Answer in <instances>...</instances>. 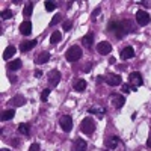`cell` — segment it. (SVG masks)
Listing matches in <instances>:
<instances>
[{"instance_id":"obj_12","label":"cell","mask_w":151,"mask_h":151,"mask_svg":"<svg viewBox=\"0 0 151 151\" xmlns=\"http://www.w3.org/2000/svg\"><path fill=\"white\" fill-rule=\"evenodd\" d=\"M132 58H134V48L133 47H125L122 52H121V59L122 60H127V59H132Z\"/></svg>"},{"instance_id":"obj_14","label":"cell","mask_w":151,"mask_h":151,"mask_svg":"<svg viewBox=\"0 0 151 151\" xmlns=\"http://www.w3.org/2000/svg\"><path fill=\"white\" fill-rule=\"evenodd\" d=\"M20 32H21L23 35H30V33H32V23H30L29 20L23 21V23L20 24Z\"/></svg>"},{"instance_id":"obj_22","label":"cell","mask_w":151,"mask_h":151,"mask_svg":"<svg viewBox=\"0 0 151 151\" xmlns=\"http://www.w3.org/2000/svg\"><path fill=\"white\" fill-rule=\"evenodd\" d=\"M48 60H50V53L48 52H41L40 56H38V59H36L38 64H47Z\"/></svg>"},{"instance_id":"obj_2","label":"cell","mask_w":151,"mask_h":151,"mask_svg":"<svg viewBox=\"0 0 151 151\" xmlns=\"http://www.w3.org/2000/svg\"><path fill=\"white\" fill-rule=\"evenodd\" d=\"M82 48L79 45H71L68 50H67V53H65V58L68 62H77L80 58H82Z\"/></svg>"},{"instance_id":"obj_39","label":"cell","mask_w":151,"mask_h":151,"mask_svg":"<svg viewBox=\"0 0 151 151\" xmlns=\"http://www.w3.org/2000/svg\"><path fill=\"white\" fill-rule=\"evenodd\" d=\"M12 145H14V147H18V145H20V142H18L17 139H12Z\"/></svg>"},{"instance_id":"obj_4","label":"cell","mask_w":151,"mask_h":151,"mask_svg":"<svg viewBox=\"0 0 151 151\" xmlns=\"http://www.w3.org/2000/svg\"><path fill=\"white\" fill-rule=\"evenodd\" d=\"M151 21V17L148 12L145 11H137L136 12V23L139 24V26H147V24Z\"/></svg>"},{"instance_id":"obj_19","label":"cell","mask_w":151,"mask_h":151,"mask_svg":"<svg viewBox=\"0 0 151 151\" xmlns=\"http://www.w3.org/2000/svg\"><path fill=\"white\" fill-rule=\"evenodd\" d=\"M92 41H94V33L92 32H88L83 38H82V42L85 47H91L92 45Z\"/></svg>"},{"instance_id":"obj_6","label":"cell","mask_w":151,"mask_h":151,"mask_svg":"<svg viewBox=\"0 0 151 151\" xmlns=\"http://www.w3.org/2000/svg\"><path fill=\"white\" fill-rule=\"evenodd\" d=\"M59 124H60L62 130H64V132H67V133H70V132L73 130V118H71V116H68V115L60 116V119H59Z\"/></svg>"},{"instance_id":"obj_13","label":"cell","mask_w":151,"mask_h":151,"mask_svg":"<svg viewBox=\"0 0 151 151\" xmlns=\"http://www.w3.org/2000/svg\"><path fill=\"white\" fill-rule=\"evenodd\" d=\"M118 142H119V137L118 136H110V137H107V139L104 141V145L109 150H115L116 145H118Z\"/></svg>"},{"instance_id":"obj_36","label":"cell","mask_w":151,"mask_h":151,"mask_svg":"<svg viewBox=\"0 0 151 151\" xmlns=\"http://www.w3.org/2000/svg\"><path fill=\"white\" fill-rule=\"evenodd\" d=\"M91 68H92V67H91L89 64H88V65H86V67L83 68V71H85V73H89V71H91Z\"/></svg>"},{"instance_id":"obj_42","label":"cell","mask_w":151,"mask_h":151,"mask_svg":"<svg viewBox=\"0 0 151 151\" xmlns=\"http://www.w3.org/2000/svg\"><path fill=\"white\" fill-rule=\"evenodd\" d=\"M2 151H11V150H6V148H2Z\"/></svg>"},{"instance_id":"obj_38","label":"cell","mask_w":151,"mask_h":151,"mask_svg":"<svg viewBox=\"0 0 151 151\" xmlns=\"http://www.w3.org/2000/svg\"><path fill=\"white\" fill-rule=\"evenodd\" d=\"M9 80H11V83H15V82H17V77H15V76H11Z\"/></svg>"},{"instance_id":"obj_29","label":"cell","mask_w":151,"mask_h":151,"mask_svg":"<svg viewBox=\"0 0 151 151\" xmlns=\"http://www.w3.org/2000/svg\"><path fill=\"white\" fill-rule=\"evenodd\" d=\"M50 92H52V91H50L48 88H47V89H44V91L41 92V101H47L48 97H50Z\"/></svg>"},{"instance_id":"obj_25","label":"cell","mask_w":151,"mask_h":151,"mask_svg":"<svg viewBox=\"0 0 151 151\" xmlns=\"http://www.w3.org/2000/svg\"><path fill=\"white\" fill-rule=\"evenodd\" d=\"M60 40H62V35H60V32H58V30H55V32L52 33V36H50V42H52L53 45L58 44Z\"/></svg>"},{"instance_id":"obj_1","label":"cell","mask_w":151,"mask_h":151,"mask_svg":"<svg viewBox=\"0 0 151 151\" xmlns=\"http://www.w3.org/2000/svg\"><path fill=\"white\" fill-rule=\"evenodd\" d=\"M107 30H110V32L115 33V36L118 38V40L124 38V35L127 33V30H125V26H124V23H122V21H115V20L109 23Z\"/></svg>"},{"instance_id":"obj_31","label":"cell","mask_w":151,"mask_h":151,"mask_svg":"<svg viewBox=\"0 0 151 151\" xmlns=\"http://www.w3.org/2000/svg\"><path fill=\"white\" fill-rule=\"evenodd\" d=\"M62 27H64V30H65V32H68V30H71V27H73V23H71V21H64Z\"/></svg>"},{"instance_id":"obj_9","label":"cell","mask_w":151,"mask_h":151,"mask_svg":"<svg viewBox=\"0 0 151 151\" xmlns=\"http://www.w3.org/2000/svg\"><path fill=\"white\" fill-rule=\"evenodd\" d=\"M106 83L109 86H118V85L122 83V79H121L119 74H109L106 77Z\"/></svg>"},{"instance_id":"obj_43","label":"cell","mask_w":151,"mask_h":151,"mask_svg":"<svg viewBox=\"0 0 151 151\" xmlns=\"http://www.w3.org/2000/svg\"><path fill=\"white\" fill-rule=\"evenodd\" d=\"M106 151H109V150H106Z\"/></svg>"},{"instance_id":"obj_23","label":"cell","mask_w":151,"mask_h":151,"mask_svg":"<svg viewBox=\"0 0 151 151\" xmlns=\"http://www.w3.org/2000/svg\"><path fill=\"white\" fill-rule=\"evenodd\" d=\"M21 60L20 59H15V60H11L9 64H8V68L11 70V71H17V70H20L21 68Z\"/></svg>"},{"instance_id":"obj_32","label":"cell","mask_w":151,"mask_h":151,"mask_svg":"<svg viewBox=\"0 0 151 151\" xmlns=\"http://www.w3.org/2000/svg\"><path fill=\"white\" fill-rule=\"evenodd\" d=\"M100 12H101V8H100V6L94 9V12H92V15H91V17H92V20H95V17H97V15L100 14Z\"/></svg>"},{"instance_id":"obj_15","label":"cell","mask_w":151,"mask_h":151,"mask_svg":"<svg viewBox=\"0 0 151 151\" xmlns=\"http://www.w3.org/2000/svg\"><path fill=\"white\" fill-rule=\"evenodd\" d=\"M9 104H12V106H23V104H26V98H24L23 95H15L14 98L9 100Z\"/></svg>"},{"instance_id":"obj_10","label":"cell","mask_w":151,"mask_h":151,"mask_svg":"<svg viewBox=\"0 0 151 151\" xmlns=\"http://www.w3.org/2000/svg\"><path fill=\"white\" fill-rule=\"evenodd\" d=\"M110 103H112L113 107L121 109V107L124 106V103H125V98H124L122 95H112V97H110Z\"/></svg>"},{"instance_id":"obj_7","label":"cell","mask_w":151,"mask_h":151,"mask_svg":"<svg viewBox=\"0 0 151 151\" xmlns=\"http://www.w3.org/2000/svg\"><path fill=\"white\" fill-rule=\"evenodd\" d=\"M60 73L58 71V70H52V71H48V74H47V79H48V83H50V86H58L59 85V82H60Z\"/></svg>"},{"instance_id":"obj_16","label":"cell","mask_w":151,"mask_h":151,"mask_svg":"<svg viewBox=\"0 0 151 151\" xmlns=\"http://www.w3.org/2000/svg\"><path fill=\"white\" fill-rule=\"evenodd\" d=\"M15 52H17V48H15L14 45H8V47L5 48V52H3V59H5V60H9L12 56L15 55Z\"/></svg>"},{"instance_id":"obj_5","label":"cell","mask_w":151,"mask_h":151,"mask_svg":"<svg viewBox=\"0 0 151 151\" xmlns=\"http://www.w3.org/2000/svg\"><path fill=\"white\" fill-rule=\"evenodd\" d=\"M129 82H130V85H133V86H136V88L142 86V85H144L142 74H141L139 71H133V73H130V76H129Z\"/></svg>"},{"instance_id":"obj_41","label":"cell","mask_w":151,"mask_h":151,"mask_svg":"<svg viewBox=\"0 0 151 151\" xmlns=\"http://www.w3.org/2000/svg\"><path fill=\"white\" fill-rule=\"evenodd\" d=\"M109 64H110V65H113V64H115V59L110 58V59H109Z\"/></svg>"},{"instance_id":"obj_27","label":"cell","mask_w":151,"mask_h":151,"mask_svg":"<svg viewBox=\"0 0 151 151\" xmlns=\"http://www.w3.org/2000/svg\"><path fill=\"white\" fill-rule=\"evenodd\" d=\"M44 6H45V9L48 12H52V11H55V8H58V5L55 2H50V0H47V2L44 3Z\"/></svg>"},{"instance_id":"obj_28","label":"cell","mask_w":151,"mask_h":151,"mask_svg":"<svg viewBox=\"0 0 151 151\" xmlns=\"http://www.w3.org/2000/svg\"><path fill=\"white\" fill-rule=\"evenodd\" d=\"M14 17V12H12L11 9H5L3 12H2V18L3 20H9V18H12Z\"/></svg>"},{"instance_id":"obj_20","label":"cell","mask_w":151,"mask_h":151,"mask_svg":"<svg viewBox=\"0 0 151 151\" xmlns=\"http://www.w3.org/2000/svg\"><path fill=\"white\" fill-rule=\"evenodd\" d=\"M15 115V110L14 109H8V110H3L2 112V121H11Z\"/></svg>"},{"instance_id":"obj_18","label":"cell","mask_w":151,"mask_h":151,"mask_svg":"<svg viewBox=\"0 0 151 151\" xmlns=\"http://www.w3.org/2000/svg\"><path fill=\"white\" fill-rule=\"evenodd\" d=\"M88 112L92 113V115H97L98 118H103V115L106 113V109L104 107H95V106H92V107L88 109Z\"/></svg>"},{"instance_id":"obj_3","label":"cell","mask_w":151,"mask_h":151,"mask_svg":"<svg viewBox=\"0 0 151 151\" xmlns=\"http://www.w3.org/2000/svg\"><path fill=\"white\" fill-rule=\"evenodd\" d=\"M80 130L85 134H92L95 132V122L91 116H86L82 122H80Z\"/></svg>"},{"instance_id":"obj_11","label":"cell","mask_w":151,"mask_h":151,"mask_svg":"<svg viewBox=\"0 0 151 151\" xmlns=\"http://www.w3.org/2000/svg\"><path fill=\"white\" fill-rule=\"evenodd\" d=\"M36 40H30V41H23L21 44H20V50L23 53H26V52H29V50H32L35 45H36Z\"/></svg>"},{"instance_id":"obj_34","label":"cell","mask_w":151,"mask_h":151,"mask_svg":"<svg viewBox=\"0 0 151 151\" xmlns=\"http://www.w3.org/2000/svg\"><path fill=\"white\" fill-rule=\"evenodd\" d=\"M129 91H132V85H130V83L122 86V92H129Z\"/></svg>"},{"instance_id":"obj_37","label":"cell","mask_w":151,"mask_h":151,"mask_svg":"<svg viewBox=\"0 0 151 151\" xmlns=\"http://www.w3.org/2000/svg\"><path fill=\"white\" fill-rule=\"evenodd\" d=\"M41 76H42V73H41L40 70H36V71H35V77H41Z\"/></svg>"},{"instance_id":"obj_40","label":"cell","mask_w":151,"mask_h":151,"mask_svg":"<svg viewBox=\"0 0 151 151\" xmlns=\"http://www.w3.org/2000/svg\"><path fill=\"white\" fill-rule=\"evenodd\" d=\"M147 147H148V148H151V136L148 137V141H147Z\"/></svg>"},{"instance_id":"obj_26","label":"cell","mask_w":151,"mask_h":151,"mask_svg":"<svg viewBox=\"0 0 151 151\" xmlns=\"http://www.w3.org/2000/svg\"><path fill=\"white\" fill-rule=\"evenodd\" d=\"M18 132L21 134H29L30 133V127H29L26 122H21V124H18Z\"/></svg>"},{"instance_id":"obj_17","label":"cell","mask_w":151,"mask_h":151,"mask_svg":"<svg viewBox=\"0 0 151 151\" xmlns=\"http://www.w3.org/2000/svg\"><path fill=\"white\" fill-rule=\"evenodd\" d=\"M86 148H88V144H86V141L85 139H79L74 142V151H86Z\"/></svg>"},{"instance_id":"obj_33","label":"cell","mask_w":151,"mask_h":151,"mask_svg":"<svg viewBox=\"0 0 151 151\" xmlns=\"http://www.w3.org/2000/svg\"><path fill=\"white\" fill-rule=\"evenodd\" d=\"M29 151H40V144H32L29 147Z\"/></svg>"},{"instance_id":"obj_8","label":"cell","mask_w":151,"mask_h":151,"mask_svg":"<svg viewBox=\"0 0 151 151\" xmlns=\"http://www.w3.org/2000/svg\"><path fill=\"white\" fill-rule=\"evenodd\" d=\"M97 50H98L100 55H109L112 52V44L109 41H101L97 45Z\"/></svg>"},{"instance_id":"obj_21","label":"cell","mask_w":151,"mask_h":151,"mask_svg":"<svg viewBox=\"0 0 151 151\" xmlns=\"http://www.w3.org/2000/svg\"><path fill=\"white\" fill-rule=\"evenodd\" d=\"M86 86H88V83H86V80H83V79H80V80H77L74 83V89L77 91V92H83L85 89H86Z\"/></svg>"},{"instance_id":"obj_30","label":"cell","mask_w":151,"mask_h":151,"mask_svg":"<svg viewBox=\"0 0 151 151\" xmlns=\"http://www.w3.org/2000/svg\"><path fill=\"white\" fill-rule=\"evenodd\" d=\"M60 18H62V15H60V14H56V15L52 18V21H50V26H55V24H58V23L60 21Z\"/></svg>"},{"instance_id":"obj_24","label":"cell","mask_w":151,"mask_h":151,"mask_svg":"<svg viewBox=\"0 0 151 151\" xmlns=\"http://www.w3.org/2000/svg\"><path fill=\"white\" fill-rule=\"evenodd\" d=\"M32 12H33V2H29L26 6H24V9H23V15L26 18H29L32 15Z\"/></svg>"},{"instance_id":"obj_35","label":"cell","mask_w":151,"mask_h":151,"mask_svg":"<svg viewBox=\"0 0 151 151\" xmlns=\"http://www.w3.org/2000/svg\"><path fill=\"white\" fill-rule=\"evenodd\" d=\"M101 82H106V77H103V76H98V77H97V83L100 85Z\"/></svg>"}]
</instances>
